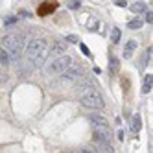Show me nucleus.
I'll return each mask as SVG.
<instances>
[{
	"label": "nucleus",
	"instance_id": "obj_18",
	"mask_svg": "<svg viewBox=\"0 0 153 153\" xmlns=\"http://www.w3.org/2000/svg\"><path fill=\"white\" fill-rule=\"evenodd\" d=\"M17 20H19L17 17H7V19L4 20V24H6V26H9V24H13V22H17Z\"/></svg>",
	"mask_w": 153,
	"mask_h": 153
},
{
	"label": "nucleus",
	"instance_id": "obj_20",
	"mask_svg": "<svg viewBox=\"0 0 153 153\" xmlns=\"http://www.w3.org/2000/svg\"><path fill=\"white\" fill-rule=\"evenodd\" d=\"M79 6H81V2H68V7L70 9H78Z\"/></svg>",
	"mask_w": 153,
	"mask_h": 153
},
{
	"label": "nucleus",
	"instance_id": "obj_11",
	"mask_svg": "<svg viewBox=\"0 0 153 153\" xmlns=\"http://www.w3.org/2000/svg\"><path fill=\"white\" fill-rule=\"evenodd\" d=\"M151 85H153V76H151V74H146V76H144V87H142V92H144V94H149Z\"/></svg>",
	"mask_w": 153,
	"mask_h": 153
},
{
	"label": "nucleus",
	"instance_id": "obj_21",
	"mask_svg": "<svg viewBox=\"0 0 153 153\" xmlns=\"http://www.w3.org/2000/svg\"><path fill=\"white\" fill-rule=\"evenodd\" d=\"M116 138H118L120 142L124 140V131H122V129H118V133H116Z\"/></svg>",
	"mask_w": 153,
	"mask_h": 153
},
{
	"label": "nucleus",
	"instance_id": "obj_13",
	"mask_svg": "<svg viewBox=\"0 0 153 153\" xmlns=\"http://www.w3.org/2000/svg\"><path fill=\"white\" fill-rule=\"evenodd\" d=\"M56 7H57V4H56V2H48V6H41V7H39V13H41V15H45V13H52Z\"/></svg>",
	"mask_w": 153,
	"mask_h": 153
},
{
	"label": "nucleus",
	"instance_id": "obj_7",
	"mask_svg": "<svg viewBox=\"0 0 153 153\" xmlns=\"http://www.w3.org/2000/svg\"><path fill=\"white\" fill-rule=\"evenodd\" d=\"M65 52H67V45H65L63 41H57V42H53V46L48 50V57H50V56H53V57H61Z\"/></svg>",
	"mask_w": 153,
	"mask_h": 153
},
{
	"label": "nucleus",
	"instance_id": "obj_24",
	"mask_svg": "<svg viewBox=\"0 0 153 153\" xmlns=\"http://www.w3.org/2000/svg\"><path fill=\"white\" fill-rule=\"evenodd\" d=\"M67 41H70V42H76V41H78V37H74V35H68V37H67Z\"/></svg>",
	"mask_w": 153,
	"mask_h": 153
},
{
	"label": "nucleus",
	"instance_id": "obj_15",
	"mask_svg": "<svg viewBox=\"0 0 153 153\" xmlns=\"http://www.w3.org/2000/svg\"><path fill=\"white\" fill-rule=\"evenodd\" d=\"M142 24H144V22H142V20L140 19H135V20H129V28L131 30H138V28H142Z\"/></svg>",
	"mask_w": 153,
	"mask_h": 153
},
{
	"label": "nucleus",
	"instance_id": "obj_10",
	"mask_svg": "<svg viewBox=\"0 0 153 153\" xmlns=\"http://www.w3.org/2000/svg\"><path fill=\"white\" fill-rule=\"evenodd\" d=\"M137 48V41H133V39H131V41H127V45H126V50H124V57H131V56H133V50Z\"/></svg>",
	"mask_w": 153,
	"mask_h": 153
},
{
	"label": "nucleus",
	"instance_id": "obj_16",
	"mask_svg": "<svg viewBox=\"0 0 153 153\" xmlns=\"http://www.w3.org/2000/svg\"><path fill=\"white\" fill-rule=\"evenodd\" d=\"M120 35H122V33H120V30H118V28H113L111 41H113V42H118V41H120Z\"/></svg>",
	"mask_w": 153,
	"mask_h": 153
},
{
	"label": "nucleus",
	"instance_id": "obj_1",
	"mask_svg": "<svg viewBox=\"0 0 153 153\" xmlns=\"http://www.w3.org/2000/svg\"><path fill=\"white\" fill-rule=\"evenodd\" d=\"M2 46L6 50V53L9 56V63H15L20 59V56H22V52H24V35H7L4 37L2 41Z\"/></svg>",
	"mask_w": 153,
	"mask_h": 153
},
{
	"label": "nucleus",
	"instance_id": "obj_14",
	"mask_svg": "<svg viewBox=\"0 0 153 153\" xmlns=\"http://www.w3.org/2000/svg\"><path fill=\"white\" fill-rule=\"evenodd\" d=\"M7 65H9V56L4 48H0V67H7Z\"/></svg>",
	"mask_w": 153,
	"mask_h": 153
},
{
	"label": "nucleus",
	"instance_id": "obj_8",
	"mask_svg": "<svg viewBox=\"0 0 153 153\" xmlns=\"http://www.w3.org/2000/svg\"><path fill=\"white\" fill-rule=\"evenodd\" d=\"M91 124L92 127H107V120L102 114H91Z\"/></svg>",
	"mask_w": 153,
	"mask_h": 153
},
{
	"label": "nucleus",
	"instance_id": "obj_3",
	"mask_svg": "<svg viewBox=\"0 0 153 153\" xmlns=\"http://www.w3.org/2000/svg\"><path fill=\"white\" fill-rule=\"evenodd\" d=\"M72 65V57L68 56H61V57H56L53 61L46 63L45 65V74L46 76H61L65 70Z\"/></svg>",
	"mask_w": 153,
	"mask_h": 153
},
{
	"label": "nucleus",
	"instance_id": "obj_5",
	"mask_svg": "<svg viewBox=\"0 0 153 153\" xmlns=\"http://www.w3.org/2000/svg\"><path fill=\"white\" fill-rule=\"evenodd\" d=\"M81 76H83L81 67H78V65H70V67L61 74V79L63 81H78Z\"/></svg>",
	"mask_w": 153,
	"mask_h": 153
},
{
	"label": "nucleus",
	"instance_id": "obj_9",
	"mask_svg": "<svg viewBox=\"0 0 153 153\" xmlns=\"http://www.w3.org/2000/svg\"><path fill=\"white\" fill-rule=\"evenodd\" d=\"M140 127H142V118H140V114H135L133 120H131V131H133V133H138Z\"/></svg>",
	"mask_w": 153,
	"mask_h": 153
},
{
	"label": "nucleus",
	"instance_id": "obj_4",
	"mask_svg": "<svg viewBox=\"0 0 153 153\" xmlns=\"http://www.w3.org/2000/svg\"><path fill=\"white\" fill-rule=\"evenodd\" d=\"M79 102H81V105L85 109H102L103 107V98H102L100 92H96V91H89V92L81 94Z\"/></svg>",
	"mask_w": 153,
	"mask_h": 153
},
{
	"label": "nucleus",
	"instance_id": "obj_19",
	"mask_svg": "<svg viewBox=\"0 0 153 153\" xmlns=\"http://www.w3.org/2000/svg\"><path fill=\"white\" fill-rule=\"evenodd\" d=\"M144 20L151 24V20H153V13H151V9H149V11H146V15H144Z\"/></svg>",
	"mask_w": 153,
	"mask_h": 153
},
{
	"label": "nucleus",
	"instance_id": "obj_12",
	"mask_svg": "<svg viewBox=\"0 0 153 153\" xmlns=\"http://www.w3.org/2000/svg\"><path fill=\"white\" fill-rule=\"evenodd\" d=\"M131 11L133 13H142V11H148V7H146V2H135V4H131Z\"/></svg>",
	"mask_w": 153,
	"mask_h": 153
},
{
	"label": "nucleus",
	"instance_id": "obj_23",
	"mask_svg": "<svg viewBox=\"0 0 153 153\" xmlns=\"http://www.w3.org/2000/svg\"><path fill=\"white\" fill-rule=\"evenodd\" d=\"M79 48H81V52L85 53V56H91V52L87 50V46H85V45H79Z\"/></svg>",
	"mask_w": 153,
	"mask_h": 153
},
{
	"label": "nucleus",
	"instance_id": "obj_6",
	"mask_svg": "<svg viewBox=\"0 0 153 153\" xmlns=\"http://www.w3.org/2000/svg\"><path fill=\"white\" fill-rule=\"evenodd\" d=\"M92 129H94V140H98L100 144H109V138H111L109 127H92Z\"/></svg>",
	"mask_w": 153,
	"mask_h": 153
},
{
	"label": "nucleus",
	"instance_id": "obj_22",
	"mask_svg": "<svg viewBox=\"0 0 153 153\" xmlns=\"http://www.w3.org/2000/svg\"><path fill=\"white\" fill-rule=\"evenodd\" d=\"M114 4H116L118 7H126V6H127V2H126V0H118V2H114Z\"/></svg>",
	"mask_w": 153,
	"mask_h": 153
},
{
	"label": "nucleus",
	"instance_id": "obj_2",
	"mask_svg": "<svg viewBox=\"0 0 153 153\" xmlns=\"http://www.w3.org/2000/svg\"><path fill=\"white\" fill-rule=\"evenodd\" d=\"M46 48H48L46 39H42V37H35V39H31L28 45L24 46V56H26L28 65H30L31 61H35L39 56H42V52H46Z\"/></svg>",
	"mask_w": 153,
	"mask_h": 153
},
{
	"label": "nucleus",
	"instance_id": "obj_17",
	"mask_svg": "<svg viewBox=\"0 0 153 153\" xmlns=\"http://www.w3.org/2000/svg\"><path fill=\"white\" fill-rule=\"evenodd\" d=\"M116 68H118V59L116 57H111V67H109L111 74H116Z\"/></svg>",
	"mask_w": 153,
	"mask_h": 153
}]
</instances>
